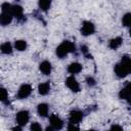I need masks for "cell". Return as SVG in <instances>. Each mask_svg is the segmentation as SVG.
I'll return each mask as SVG.
<instances>
[{
  "label": "cell",
  "instance_id": "obj_24",
  "mask_svg": "<svg viewBox=\"0 0 131 131\" xmlns=\"http://www.w3.org/2000/svg\"><path fill=\"white\" fill-rule=\"evenodd\" d=\"M30 129H31L32 131H42V126H41L38 122H33V123L31 124Z\"/></svg>",
  "mask_w": 131,
  "mask_h": 131
},
{
  "label": "cell",
  "instance_id": "obj_26",
  "mask_svg": "<svg viewBox=\"0 0 131 131\" xmlns=\"http://www.w3.org/2000/svg\"><path fill=\"white\" fill-rule=\"evenodd\" d=\"M81 51H82L86 56H89V55H88V49H87V46H85V45L81 46Z\"/></svg>",
  "mask_w": 131,
  "mask_h": 131
},
{
  "label": "cell",
  "instance_id": "obj_20",
  "mask_svg": "<svg viewBox=\"0 0 131 131\" xmlns=\"http://www.w3.org/2000/svg\"><path fill=\"white\" fill-rule=\"evenodd\" d=\"M122 25L124 27H129L131 28V12L125 13L122 17Z\"/></svg>",
  "mask_w": 131,
  "mask_h": 131
},
{
  "label": "cell",
  "instance_id": "obj_11",
  "mask_svg": "<svg viewBox=\"0 0 131 131\" xmlns=\"http://www.w3.org/2000/svg\"><path fill=\"white\" fill-rule=\"evenodd\" d=\"M39 70H40V72H41L43 75L48 76V75H50V73H51V71H52V66H51V63H50L49 61L44 60V61H42V62L39 64Z\"/></svg>",
  "mask_w": 131,
  "mask_h": 131
},
{
  "label": "cell",
  "instance_id": "obj_6",
  "mask_svg": "<svg viewBox=\"0 0 131 131\" xmlns=\"http://www.w3.org/2000/svg\"><path fill=\"white\" fill-rule=\"evenodd\" d=\"M114 71H115L116 76L119 77V78H124V77H126L127 75L130 74L129 71H128V69L126 68V66H125L122 61H120L119 63H117V64L115 66Z\"/></svg>",
  "mask_w": 131,
  "mask_h": 131
},
{
  "label": "cell",
  "instance_id": "obj_23",
  "mask_svg": "<svg viewBox=\"0 0 131 131\" xmlns=\"http://www.w3.org/2000/svg\"><path fill=\"white\" fill-rule=\"evenodd\" d=\"M11 9H12V5L8 2H4L2 3L1 5V11H4V12H11Z\"/></svg>",
  "mask_w": 131,
  "mask_h": 131
},
{
  "label": "cell",
  "instance_id": "obj_8",
  "mask_svg": "<svg viewBox=\"0 0 131 131\" xmlns=\"http://www.w3.org/2000/svg\"><path fill=\"white\" fill-rule=\"evenodd\" d=\"M49 122L53 130H60L63 127V121L57 115H51L49 117Z\"/></svg>",
  "mask_w": 131,
  "mask_h": 131
},
{
  "label": "cell",
  "instance_id": "obj_2",
  "mask_svg": "<svg viewBox=\"0 0 131 131\" xmlns=\"http://www.w3.org/2000/svg\"><path fill=\"white\" fill-rule=\"evenodd\" d=\"M15 120H16V123L17 125L19 126H26L27 123L29 122L30 120V113L26 110H23V111H19L17 114H16V117H15Z\"/></svg>",
  "mask_w": 131,
  "mask_h": 131
},
{
  "label": "cell",
  "instance_id": "obj_28",
  "mask_svg": "<svg viewBox=\"0 0 131 131\" xmlns=\"http://www.w3.org/2000/svg\"><path fill=\"white\" fill-rule=\"evenodd\" d=\"M129 35H130V37H131V28H130V30H129Z\"/></svg>",
  "mask_w": 131,
  "mask_h": 131
},
{
  "label": "cell",
  "instance_id": "obj_7",
  "mask_svg": "<svg viewBox=\"0 0 131 131\" xmlns=\"http://www.w3.org/2000/svg\"><path fill=\"white\" fill-rule=\"evenodd\" d=\"M83 119V113L79 110H73L69 116V123L71 124H79Z\"/></svg>",
  "mask_w": 131,
  "mask_h": 131
},
{
  "label": "cell",
  "instance_id": "obj_10",
  "mask_svg": "<svg viewBox=\"0 0 131 131\" xmlns=\"http://www.w3.org/2000/svg\"><path fill=\"white\" fill-rule=\"evenodd\" d=\"M12 18H13L12 12H4V11H1V14H0V24L3 27L9 25L12 21Z\"/></svg>",
  "mask_w": 131,
  "mask_h": 131
},
{
  "label": "cell",
  "instance_id": "obj_19",
  "mask_svg": "<svg viewBox=\"0 0 131 131\" xmlns=\"http://www.w3.org/2000/svg\"><path fill=\"white\" fill-rule=\"evenodd\" d=\"M27 42L25 40H16L14 42V48L17 51H25L27 49Z\"/></svg>",
  "mask_w": 131,
  "mask_h": 131
},
{
  "label": "cell",
  "instance_id": "obj_29",
  "mask_svg": "<svg viewBox=\"0 0 131 131\" xmlns=\"http://www.w3.org/2000/svg\"><path fill=\"white\" fill-rule=\"evenodd\" d=\"M130 104H131V100H130Z\"/></svg>",
  "mask_w": 131,
  "mask_h": 131
},
{
  "label": "cell",
  "instance_id": "obj_3",
  "mask_svg": "<svg viewBox=\"0 0 131 131\" xmlns=\"http://www.w3.org/2000/svg\"><path fill=\"white\" fill-rule=\"evenodd\" d=\"M81 34L83 36H90L92 34H94L95 32V26L93 25V23L91 21H84L82 24V27H81V30H80Z\"/></svg>",
  "mask_w": 131,
  "mask_h": 131
},
{
  "label": "cell",
  "instance_id": "obj_27",
  "mask_svg": "<svg viewBox=\"0 0 131 131\" xmlns=\"http://www.w3.org/2000/svg\"><path fill=\"white\" fill-rule=\"evenodd\" d=\"M123 128L121 127V126H119V125H117V124H114L113 126H111V130H122Z\"/></svg>",
  "mask_w": 131,
  "mask_h": 131
},
{
  "label": "cell",
  "instance_id": "obj_18",
  "mask_svg": "<svg viewBox=\"0 0 131 131\" xmlns=\"http://www.w3.org/2000/svg\"><path fill=\"white\" fill-rule=\"evenodd\" d=\"M0 49H1V52L3 54H7L8 55V54H11L12 53V45H11L10 42H4V43H2Z\"/></svg>",
  "mask_w": 131,
  "mask_h": 131
},
{
  "label": "cell",
  "instance_id": "obj_12",
  "mask_svg": "<svg viewBox=\"0 0 131 131\" xmlns=\"http://www.w3.org/2000/svg\"><path fill=\"white\" fill-rule=\"evenodd\" d=\"M67 70L71 75H76L82 71V64L79 62H72L71 64H69Z\"/></svg>",
  "mask_w": 131,
  "mask_h": 131
},
{
  "label": "cell",
  "instance_id": "obj_14",
  "mask_svg": "<svg viewBox=\"0 0 131 131\" xmlns=\"http://www.w3.org/2000/svg\"><path fill=\"white\" fill-rule=\"evenodd\" d=\"M48 112H49V107H48V104L46 103H40L38 104L37 106V113L40 117L42 118H45L48 116Z\"/></svg>",
  "mask_w": 131,
  "mask_h": 131
},
{
  "label": "cell",
  "instance_id": "obj_5",
  "mask_svg": "<svg viewBox=\"0 0 131 131\" xmlns=\"http://www.w3.org/2000/svg\"><path fill=\"white\" fill-rule=\"evenodd\" d=\"M32 90L33 89H32V86L31 85H29V84H23L19 87L18 91H17V97L19 99H25V98H27V97H29L31 95Z\"/></svg>",
  "mask_w": 131,
  "mask_h": 131
},
{
  "label": "cell",
  "instance_id": "obj_17",
  "mask_svg": "<svg viewBox=\"0 0 131 131\" xmlns=\"http://www.w3.org/2000/svg\"><path fill=\"white\" fill-rule=\"evenodd\" d=\"M51 3H52V0H38L39 8H40L42 11H47V10H49V8L51 7Z\"/></svg>",
  "mask_w": 131,
  "mask_h": 131
},
{
  "label": "cell",
  "instance_id": "obj_16",
  "mask_svg": "<svg viewBox=\"0 0 131 131\" xmlns=\"http://www.w3.org/2000/svg\"><path fill=\"white\" fill-rule=\"evenodd\" d=\"M122 43H123V39H122L121 37H116V38H113V39L110 41L108 47H110L111 49L116 50V49H118V48L122 45Z\"/></svg>",
  "mask_w": 131,
  "mask_h": 131
},
{
  "label": "cell",
  "instance_id": "obj_4",
  "mask_svg": "<svg viewBox=\"0 0 131 131\" xmlns=\"http://www.w3.org/2000/svg\"><path fill=\"white\" fill-rule=\"evenodd\" d=\"M66 85L69 89H71L73 92H79L80 91V85L79 82L76 80V78L74 77V75H71L67 78L66 80Z\"/></svg>",
  "mask_w": 131,
  "mask_h": 131
},
{
  "label": "cell",
  "instance_id": "obj_1",
  "mask_svg": "<svg viewBox=\"0 0 131 131\" xmlns=\"http://www.w3.org/2000/svg\"><path fill=\"white\" fill-rule=\"evenodd\" d=\"M76 50V46L73 42L71 41H63L62 43H60L56 49H55V54L59 57V58H63L66 57L68 54L75 52Z\"/></svg>",
  "mask_w": 131,
  "mask_h": 131
},
{
  "label": "cell",
  "instance_id": "obj_9",
  "mask_svg": "<svg viewBox=\"0 0 131 131\" xmlns=\"http://www.w3.org/2000/svg\"><path fill=\"white\" fill-rule=\"evenodd\" d=\"M119 97L124 100H131V82L127 83L119 92Z\"/></svg>",
  "mask_w": 131,
  "mask_h": 131
},
{
  "label": "cell",
  "instance_id": "obj_22",
  "mask_svg": "<svg viewBox=\"0 0 131 131\" xmlns=\"http://www.w3.org/2000/svg\"><path fill=\"white\" fill-rule=\"evenodd\" d=\"M1 101L3 103H8V92L5 88H1Z\"/></svg>",
  "mask_w": 131,
  "mask_h": 131
},
{
  "label": "cell",
  "instance_id": "obj_25",
  "mask_svg": "<svg viewBox=\"0 0 131 131\" xmlns=\"http://www.w3.org/2000/svg\"><path fill=\"white\" fill-rule=\"evenodd\" d=\"M86 83H87L88 86L93 87V86L96 84V81H95V79H94L93 77H87V78H86Z\"/></svg>",
  "mask_w": 131,
  "mask_h": 131
},
{
  "label": "cell",
  "instance_id": "obj_15",
  "mask_svg": "<svg viewBox=\"0 0 131 131\" xmlns=\"http://www.w3.org/2000/svg\"><path fill=\"white\" fill-rule=\"evenodd\" d=\"M50 91V83L49 82H44L39 84L38 86V92L40 95H47Z\"/></svg>",
  "mask_w": 131,
  "mask_h": 131
},
{
  "label": "cell",
  "instance_id": "obj_13",
  "mask_svg": "<svg viewBox=\"0 0 131 131\" xmlns=\"http://www.w3.org/2000/svg\"><path fill=\"white\" fill-rule=\"evenodd\" d=\"M11 12H12L13 16L16 17L18 20H21L24 18V10H23L21 6H19V5H12Z\"/></svg>",
  "mask_w": 131,
  "mask_h": 131
},
{
  "label": "cell",
  "instance_id": "obj_21",
  "mask_svg": "<svg viewBox=\"0 0 131 131\" xmlns=\"http://www.w3.org/2000/svg\"><path fill=\"white\" fill-rule=\"evenodd\" d=\"M121 61L126 66L129 73L131 74V57H129L128 55H123L122 58H121Z\"/></svg>",
  "mask_w": 131,
  "mask_h": 131
}]
</instances>
